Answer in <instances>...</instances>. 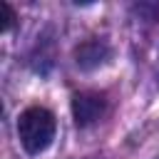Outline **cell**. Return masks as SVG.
<instances>
[{"instance_id":"6da1fadb","label":"cell","mask_w":159,"mask_h":159,"mask_svg":"<svg viewBox=\"0 0 159 159\" xmlns=\"http://www.w3.org/2000/svg\"><path fill=\"white\" fill-rule=\"evenodd\" d=\"M55 129H57L55 114L45 107H27L17 117V137L27 154L45 152L55 139Z\"/></svg>"},{"instance_id":"7a4b0ae2","label":"cell","mask_w":159,"mask_h":159,"mask_svg":"<svg viewBox=\"0 0 159 159\" xmlns=\"http://www.w3.org/2000/svg\"><path fill=\"white\" fill-rule=\"evenodd\" d=\"M107 109V99L102 92H77L72 97V117L80 127L94 124Z\"/></svg>"},{"instance_id":"3957f363","label":"cell","mask_w":159,"mask_h":159,"mask_svg":"<svg viewBox=\"0 0 159 159\" xmlns=\"http://www.w3.org/2000/svg\"><path fill=\"white\" fill-rule=\"evenodd\" d=\"M75 57H77V67H82V70H94V67H99V65L107 62L109 47H107L104 42H99V40H89V42H84V45L77 47Z\"/></svg>"},{"instance_id":"277c9868","label":"cell","mask_w":159,"mask_h":159,"mask_svg":"<svg viewBox=\"0 0 159 159\" xmlns=\"http://www.w3.org/2000/svg\"><path fill=\"white\" fill-rule=\"evenodd\" d=\"M12 25H15V10L2 0L0 2V32H7Z\"/></svg>"}]
</instances>
